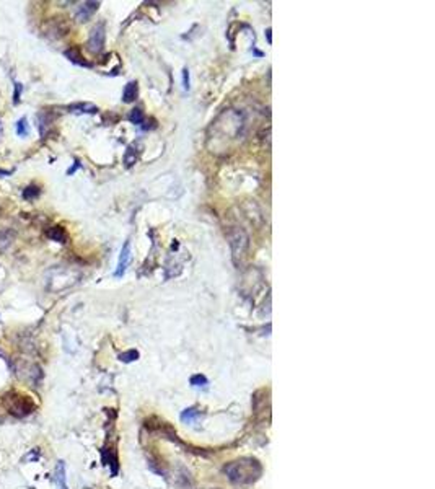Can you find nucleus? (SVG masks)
Listing matches in <instances>:
<instances>
[{"instance_id":"obj_3","label":"nucleus","mask_w":435,"mask_h":489,"mask_svg":"<svg viewBox=\"0 0 435 489\" xmlns=\"http://www.w3.org/2000/svg\"><path fill=\"white\" fill-rule=\"evenodd\" d=\"M229 240H230V246H232V251H233V258H235V260H238V258H243L244 253H247L248 242H250L248 235L244 233L243 230L236 228L233 233L229 235Z\"/></svg>"},{"instance_id":"obj_18","label":"nucleus","mask_w":435,"mask_h":489,"mask_svg":"<svg viewBox=\"0 0 435 489\" xmlns=\"http://www.w3.org/2000/svg\"><path fill=\"white\" fill-rule=\"evenodd\" d=\"M22 92H23V85L20 82H13V98H12V103L13 104H18L22 100Z\"/></svg>"},{"instance_id":"obj_2","label":"nucleus","mask_w":435,"mask_h":489,"mask_svg":"<svg viewBox=\"0 0 435 489\" xmlns=\"http://www.w3.org/2000/svg\"><path fill=\"white\" fill-rule=\"evenodd\" d=\"M5 406L8 413L15 416H26L34 409V403L31 401L30 396L18 395V393H12L10 398H5Z\"/></svg>"},{"instance_id":"obj_25","label":"nucleus","mask_w":435,"mask_h":489,"mask_svg":"<svg viewBox=\"0 0 435 489\" xmlns=\"http://www.w3.org/2000/svg\"><path fill=\"white\" fill-rule=\"evenodd\" d=\"M0 132H2V121H0Z\"/></svg>"},{"instance_id":"obj_15","label":"nucleus","mask_w":435,"mask_h":489,"mask_svg":"<svg viewBox=\"0 0 435 489\" xmlns=\"http://www.w3.org/2000/svg\"><path fill=\"white\" fill-rule=\"evenodd\" d=\"M129 121H130L132 124L142 126V124H144V121H145V116H144V113H142V110H139V108L132 110L130 114H129Z\"/></svg>"},{"instance_id":"obj_22","label":"nucleus","mask_w":435,"mask_h":489,"mask_svg":"<svg viewBox=\"0 0 435 489\" xmlns=\"http://www.w3.org/2000/svg\"><path fill=\"white\" fill-rule=\"evenodd\" d=\"M77 168H80V161H77V160H75V161H73V167H72V168H69L67 175H73L75 171H77Z\"/></svg>"},{"instance_id":"obj_13","label":"nucleus","mask_w":435,"mask_h":489,"mask_svg":"<svg viewBox=\"0 0 435 489\" xmlns=\"http://www.w3.org/2000/svg\"><path fill=\"white\" fill-rule=\"evenodd\" d=\"M40 194H41V189H40V186H36V185L26 186L23 189V193H22L25 201H34L36 197H40Z\"/></svg>"},{"instance_id":"obj_12","label":"nucleus","mask_w":435,"mask_h":489,"mask_svg":"<svg viewBox=\"0 0 435 489\" xmlns=\"http://www.w3.org/2000/svg\"><path fill=\"white\" fill-rule=\"evenodd\" d=\"M46 235L49 237L52 242H58V243H67V233H65V230L62 227H51L47 228Z\"/></svg>"},{"instance_id":"obj_1","label":"nucleus","mask_w":435,"mask_h":489,"mask_svg":"<svg viewBox=\"0 0 435 489\" xmlns=\"http://www.w3.org/2000/svg\"><path fill=\"white\" fill-rule=\"evenodd\" d=\"M225 475L229 476L230 481L240 483V484H250L254 483L262 473V466L258 460L244 457L236 460V462L229 463L223 468Z\"/></svg>"},{"instance_id":"obj_24","label":"nucleus","mask_w":435,"mask_h":489,"mask_svg":"<svg viewBox=\"0 0 435 489\" xmlns=\"http://www.w3.org/2000/svg\"><path fill=\"white\" fill-rule=\"evenodd\" d=\"M266 36H268V41H269V44L272 43V38H271V28H268L266 30Z\"/></svg>"},{"instance_id":"obj_11","label":"nucleus","mask_w":435,"mask_h":489,"mask_svg":"<svg viewBox=\"0 0 435 489\" xmlns=\"http://www.w3.org/2000/svg\"><path fill=\"white\" fill-rule=\"evenodd\" d=\"M36 121H37V129H40L41 136H46L47 129H49L51 122H52L51 114H49V113H46V111L37 113V114H36Z\"/></svg>"},{"instance_id":"obj_21","label":"nucleus","mask_w":435,"mask_h":489,"mask_svg":"<svg viewBox=\"0 0 435 489\" xmlns=\"http://www.w3.org/2000/svg\"><path fill=\"white\" fill-rule=\"evenodd\" d=\"M183 87H184V90H189V70L187 69L183 70Z\"/></svg>"},{"instance_id":"obj_7","label":"nucleus","mask_w":435,"mask_h":489,"mask_svg":"<svg viewBox=\"0 0 435 489\" xmlns=\"http://www.w3.org/2000/svg\"><path fill=\"white\" fill-rule=\"evenodd\" d=\"M73 114H94L98 113V106H94L91 103H73L67 108Z\"/></svg>"},{"instance_id":"obj_10","label":"nucleus","mask_w":435,"mask_h":489,"mask_svg":"<svg viewBox=\"0 0 435 489\" xmlns=\"http://www.w3.org/2000/svg\"><path fill=\"white\" fill-rule=\"evenodd\" d=\"M137 95H139V85L137 82H129L126 85L124 92H122V101L124 103H132L137 100Z\"/></svg>"},{"instance_id":"obj_4","label":"nucleus","mask_w":435,"mask_h":489,"mask_svg":"<svg viewBox=\"0 0 435 489\" xmlns=\"http://www.w3.org/2000/svg\"><path fill=\"white\" fill-rule=\"evenodd\" d=\"M105 40H106V31H105V23H98L97 26L93 28L91 33H90V38H88V51L93 52V54H98L103 51V47H105Z\"/></svg>"},{"instance_id":"obj_16","label":"nucleus","mask_w":435,"mask_h":489,"mask_svg":"<svg viewBox=\"0 0 435 489\" xmlns=\"http://www.w3.org/2000/svg\"><path fill=\"white\" fill-rule=\"evenodd\" d=\"M201 416V411H197L196 408H189V409H184L183 414H181V419L184 423H193L194 419H197Z\"/></svg>"},{"instance_id":"obj_6","label":"nucleus","mask_w":435,"mask_h":489,"mask_svg":"<svg viewBox=\"0 0 435 489\" xmlns=\"http://www.w3.org/2000/svg\"><path fill=\"white\" fill-rule=\"evenodd\" d=\"M100 2H85L79 7L77 10V20L79 22H88L93 16V13L98 10Z\"/></svg>"},{"instance_id":"obj_14","label":"nucleus","mask_w":435,"mask_h":489,"mask_svg":"<svg viewBox=\"0 0 435 489\" xmlns=\"http://www.w3.org/2000/svg\"><path fill=\"white\" fill-rule=\"evenodd\" d=\"M15 132L18 134L20 137H28L30 136V126H28V121L26 118H20L15 124Z\"/></svg>"},{"instance_id":"obj_23","label":"nucleus","mask_w":435,"mask_h":489,"mask_svg":"<svg viewBox=\"0 0 435 489\" xmlns=\"http://www.w3.org/2000/svg\"><path fill=\"white\" fill-rule=\"evenodd\" d=\"M12 173H13V170H4V168H0V178L10 176Z\"/></svg>"},{"instance_id":"obj_20","label":"nucleus","mask_w":435,"mask_h":489,"mask_svg":"<svg viewBox=\"0 0 435 489\" xmlns=\"http://www.w3.org/2000/svg\"><path fill=\"white\" fill-rule=\"evenodd\" d=\"M207 383H209V380H207L204 375H201V373H199V375H193L191 377V385L193 387H205Z\"/></svg>"},{"instance_id":"obj_9","label":"nucleus","mask_w":435,"mask_h":489,"mask_svg":"<svg viewBox=\"0 0 435 489\" xmlns=\"http://www.w3.org/2000/svg\"><path fill=\"white\" fill-rule=\"evenodd\" d=\"M64 56L67 57V59H69L70 62L77 64V65H82V67H91V64H90V62H87V61L83 59V56L80 54V51L77 49V47H70V49L64 51Z\"/></svg>"},{"instance_id":"obj_5","label":"nucleus","mask_w":435,"mask_h":489,"mask_svg":"<svg viewBox=\"0 0 435 489\" xmlns=\"http://www.w3.org/2000/svg\"><path fill=\"white\" fill-rule=\"evenodd\" d=\"M130 258H132V251H130V242H126L124 246H122L121 255H119V261H118V267L115 271L116 277H122L124 273L127 271V267L130 264Z\"/></svg>"},{"instance_id":"obj_19","label":"nucleus","mask_w":435,"mask_h":489,"mask_svg":"<svg viewBox=\"0 0 435 489\" xmlns=\"http://www.w3.org/2000/svg\"><path fill=\"white\" fill-rule=\"evenodd\" d=\"M139 359V352L136 349H130L127 352H122L119 356V360L122 362H132V360H137Z\"/></svg>"},{"instance_id":"obj_17","label":"nucleus","mask_w":435,"mask_h":489,"mask_svg":"<svg viewBox=\"0 0 435 489\" xmlns=\"http://www.w3.org/2000/svg\"><path fill=\"white\" fill-rule=\"evenodd\" d=\"M136 160H137V152H136V149H134V147H129V149L126 150V155H124L126 167H132V165L136 163Z\"/></svg>"},{"instance_id":"obj_8","label":"nucleus","mask_w":435,"mask_h":489,"mask_svg":"<svg viewBox=\"0 0 435 489\" xmlns=\"http://www.w3.org/2000/svg\"><path fill=\"white\" fill-rule=\"evenodd\" d=\"M54 481H55L58 489H69L67 487V479H65V463L64 462H58V465H55Z\"/></svg>"}]
</instances>
